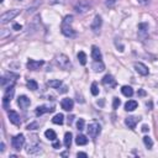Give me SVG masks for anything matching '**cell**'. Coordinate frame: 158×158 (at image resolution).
I'll return each mask as SVG.
<instances>
[{"label": "cell", "instance_id": "cell-1", "mask_svg": "<svg viewBox=\"0 0 158 158\" xmlns=\"http://www.w3.org/2000/svg\"><path fill=\"white\" fill-rule=\"evenodd\" d=\"M72 24H73V16L72 15H67L61 24V31L65 37H69V38L75 37V31L72 27Z\"/></svg>", "mask_w": 158, "mask_h": 158}, {"label": "cell", "instance_id": "cell-2", "mask_svg": "<svg viewBox=\"0 0 158 158\" xmlns=\"http://www.w3.org/2000/svg\"><path fill=\"white\" fill-rule=\"evenodd\" d=\"M19 78V74H15L12 72H8L2 77V87L6 88V87H14L16 79Z\"/></svg>", "mask_w": 158, "mask_h": 158}, {"label": "cell", "instance_id": "cell-3", "mask_svg": "<svg viewBox=\"0 0 158 158\" xmlns=\"http://www.w3.org/2000/svg\"><path fill=\"white\" fill-rule=\"evenodd\" d=\"M56 63H57V65H58L59 68H62V69H64V71L69 69L71 65H72L71 59H69L67 56H65V55H58V56L56 57Z\"/></svg>", "mask_w": 158, "mask_h": 158}, {"label": "cell", "instance_id": "cell-4", "mask_svg": "<svg viewBox=\"0 0 158 158\" xmlns=\"http://www.w3.org/2000/svg\"><path fill=\"white\" fill-rule=\"evenodd\" d=\"M19 14H20V10H17V9L9 10V11L4 12V14L0 16V22H2L3 25H5V24H8L10 20H12L14 17H16Z\"/></svg>", "mask_w": 158, "mask_h": 158}, {"label": "cell", "instance_id": "cell-5", "mask_svg": "<svg viewBox=\"0 0 158 158\" xmlns=\"http://www.w3.org/2000/svg\"><path fill=\"white\" fill-rule=\"evenodd\" d=\"M87 130H88V135H89L91 138H93V140H95V138L99 136V134H100L101 127H100V125H99L98 122H90Z\"/></svg>", "mask_w": 158, "mask_h": 158}, {"label": "cell", "instance_id": "cell-6", "mask_svg": "<svg viewBox=\"0 0 158 158\" xmlns=\"http://www.w3.org/2000/svg\"><path fill=\"white\" fill-rule=\"evenodd\" d=\"M91 8V4L87 0H79V2L74 5V10L78 12V14H84L89 9Z\"/></svg>", "mask_w": 158, "mask_h": 158}, {"label": "cell", "instance_id": "cell-7", "mask_svg": "<svg viewBox=\"0 0 158 158\" xmlns=\"http://www.w3.org/2000/svg\"><path fill=\"white\" fill-rule=\"evenodd\" d=\"M11 144H12V148L14 150L20 151L22 148V146L25 144V136L22 134H19V135L14 136L12 140H11Z\"/></svg>", "mask_w": 158, "mask_h": 158}, {"label": "cell", "instance_id": "cell-8", "mask_svg": "<svg viewBox=\"0 0 158 158\" xmlns=\"http://www.w3.org/2000/svg\"><path fill=\"white\" fill-rule=\"evenodd\" d=\"M14 93H15L14 87H8L5 94H4V96H3V106H4V109H8V108H9V104H10V101H11L12 96H14Z\"/></svg>", "mask_w": 158, "mask_h": 158}, {"label": "cell", "instance_id": "cell-9", "mask_svg": "<svg viewBox=\"0 0 158 158\" xmlns=\"http://www.w3.org/2000/svg\"><path fill=\"white\" fill-rule=\"evenodd\" d=\"M101 25H103V20H101V16L100 15H96L90 25V30L93 31L95 35H99L100 33V29H101Z\"/></svg>", "mask_w": 158, "mask_h": 158}, {"label": "cell", "instance_id": "cell-10", "mask_svg": "<svg viewBox=\"0 0 158 158\" xmlns=\"http://www.w3.org/2000/svg\"><path fill=\"white\" fill-rule=\"evenodd\" d=\"M45 64L43 61H35V59H29L27 61V69L29 71H37L42 67V65Z\"/></svg>", "mask_w": 158, "mask_h": 158}, {"label": "cell", "instance_id": "cell-11", "mask_svg": "<svg viewBox=\"0 0 158 158\" xmlns=\"http://www.w3.org/2000/svg\"><path fill=\"white\" fill-rule=\"evenodd\" d=\"M147 33H148V24H146V22L138 24V36L141 38V41H143V40L147 37Z\"/></svg>", "mask_w": 158, "mask_h": 158}, {"label": "cell", "instance_id": "cell-12", "mask_svg": "<svg viewBox=\"0 0 158 158\" xmlns=\"http://www.w3.org/2000/svg\"><path fill=\"white\" fill-rule=\"evenodd\" d=\"M101 83L105 85V87H109V88H115L116 87V79L111 75V74H106L104 78H103V81Z\"/></svg>", "mask_w": 158, "mask_h": 158}, {"label": "cell", "instance_id": "cell-13", "mask_svg": "<svg viewBox=\"0 0 158 158\" xmlns=\"http://www.w3.org/2000/svg\"><path fill=\"white\" fill-rule=\"evenodd\" d=\"M8 116H9V120H10L11 124H14V125H16V126H19V125L21 124L20 115H19L16 111H14V110L8 111Z\"/></svg>", "mask_w": 158, "mask_h": 158}, {"label": "cell", "instance_id": "cell-14", "mask_svg": "<svg viewBox=\"0 0 158 158\" xmlns=\"http://www.w3.org/2000/svg\"><path fill=\"white\" fill-rule=\"evenodd\" d=\"M61 106L63 110L65 111H71L73 110V106H74V103H73V99H69V98H65L61 101Z\"/></svg>", "mask_w": 158, "mask_h": 158}, {"label": "cell", "instance_id": "cell-15", "mask_svg": "<svg viewBox=\"0 0 158 158\" xmlns=\"http://www.w3.org/2000/svg\"><path fill=\"white\" fill-rule=\"evenodd\" d=\"M138 121H140V117H135V116H128V117L125 118L126 126H127L128 128H131V130H134V128L136 127V125H137Z\"/></svg>", "mask_w": 158, "mask_h": 158}, {"label": "cell", "instance_id": "cell-16", "mask_svg": "<svg viewBox=\"0 0 158 158\" xmlns=\"http://www.w3.org/2000/svg\"><path fill=\"white\" fill-rule=\"evenodd\" d=\"M17 104L21 109H27L31 104V100L26 96V95H20L19 99H17Z\"/></svg>", "mask_w": 158, "mask_h": 158}, {"label": "cell", "instance_id": "cell-17", "mask_svg": "<svg viewBox=\"0 0 158 158\" xmlns=\"http://www.w3.org/2000/svg\"><path fill=\"white\" fill-rule=\"evenodd\" d=\"M135 69H136V72H137L138 74H141V75H148V68H147L143 63H140V62L135 63Z\"/></svg>", "mask_w": 158, "mask_h": 158}, {"label": "cell", "instance_id": "cell-18", "mask_svg": "<svg viewBox=\"0 0 158 158\" xmlns=\"http://www.w3.org/2000/svg\"><path fill=\"white\" fill-rule=\"evenodd\" d=\"M91 57H93V59H94L95 62H100V61L103 59V55H101L99 47H96V46L91 47Z\"/></svg>", "mask_w": 158, "mask_h": 158}, {"label": "cell", "instance_id": "cell-19", "mask_svg": "<svg viewBox=\"0 0 158 158\" xmlns=\"http://www.w3.org/2000/svg\"><path fill=\"white\" fill-rule=\"evenodd\" d=\"M52 111H55V109L53 108H48V106H46V105H41V106L36 108V115L37 116H41V115H43L46 112H52Z\"/></svg>", "mask_w": 158, "mask_h": 158}, {"label": "cell", "instance_id": "cell-20", "mask_svg": "<svg viewBox=\"0 0 158 158\" xmlns=\"http://www.w3.org/2000/svg\"><path fill=\"white\" fill-rule=\"evenodd\" d=\"M137 101L136 100H128L126 104H125V110L126 111H134L135 109H137Z\"/></svg>", "mask_w": 158, "mask_h": 158}, {"label": "cell", "instance_id": "cell-21", "mask_svg": "<svg viewBox=\"0 0 158 158\" xmlns=\"http://www.w3.org/2000/svg\"><path fill=\"white\" fill-rule=\"evenodd\" d=\"M38 22H40V16L37 15V16H35V19L31 21V24H29V32H30V30H32V32L37 31V29H38Z\"/></svg>", "mask_w": 158, "mask_h": 158}, {"label": "cell", "instance_id": "cell-22", "mask_svg": "<svg viewBox=\"0 0 158 158\" xmlns=\"http://www.w3.org/2000/svg\"><path fill=\"white\" fill-rule=\"evenodd\" d=\"M91 68L94 69L95 73H99V72H103V71L105 69V65H104L103 61H100V62H95V61H94L93 65H91Z\"/></svg>", "mask_w": 158, "mask_h": 158}, {"label": "cell", "instance_id": "cell-23", "mask_svg": "<svg viewBox=\"0 0 158 158\" xmlns=\"http://www.w3.org/2000/svg\"><path fill=\"white\" fill-rule=\"evenodd\" d=\"M26 152L29 154H36L38 152H41V147H40V144H31V146L27 147Z\"/></svg>", "mask_w": 158, "mask_h": 158}, {"label": "cell", "instance_id": "cell-24", "mask_svg": "<svg viewBox=\"0 0 158 158\" xmlns=\"http://www.w3.org/2000/svg\"><path fill=\"white\" fill-rule=\"evenodd\" d=\"M121 91H122V94L125 96H127V98H131V96L134 95V89L131 88V87H128V85H124L121 88Z\"/></svg>", "mask_w": 158, "mask_h": 158}, {"label": "cell", "instance_id": "cell-25", "mask_svg": "<svg viewBox=\"0 0 158 158\" xmlns=\"http://www.w3.org/2000/svg\"><path fill=\"white\" fill-rule=\"evenodd\" d=\"M75 142H77L78 146H85L88 143V138L84 135H78L77 138H75Z\"/></svg>", "mask_w": 158, "mask_h": 158}, {"label": "cell", "instance_id": "cell-26", "mask_svg": "<svg viewBox=\"0 0 158 158\" xmlns=\"http://www.w3.org/2000/svg\"><path fill=\"white\" fill-rule=\"evenodd\" d=\"M47 85L51 87V88L58 89L59 87H62V82L59 81V79H53V81H48V82H47Z\"/></svg>", "mask_w": 158, "mask_h": 158}, {"label": "cell", "instance_id": "cell-27", "mask_svg": "<svg viewBox=\"0 0 158 158\" xmlns=\"http://www.w3.org/2000/svg\"><path fill=\"white\" fill-rule=\"evenodd\" d=\"M63 121H64V116H63V114H57V115H55L53 118H52V122L56 124V125H62Z\"/></svg>", "mask_w": 158, "mask_h": 158}, {"label": "cell", "instance_id": "cell-28", "mask_svg": "<svg viewBox=\"0 0 158 158\" xmlns=\"http://www.w3.org/2000/svg\"><path fill=\"white\" fill-rule=\"evenodd\" d=\"M45 136H46V138H48L49 141H56L57 140V135H56V132L53 130H47L46 132H45Z\"/></svg>", "mask_w": 158, "mask_h": 158}, {"label": "cell", "instance_id": "cell-29", "mask_svg": "<svg viewBox=\"0 0 158 158\" xmlns=\"http://www.w3.org/2000/svg\"><path fill=\"white\" fill-rule=\"evenodd\" d=\"M71 144H72V134L65 132V135H64V146L67 148H71Z\"/></svg>", "mask_w": 158, "mask_h": 158}, {"label": "cell", "instance_id": "cell-30", "mask_svg": "<svg viewBox=\"0 0 158 158\" xmlns=\"http://www.w3.org/2000/svg\"><path fill=\"white\" fill-rule=\"evenodd\" d=\"M77 57H78V61H79V63H81L82 65H85V64H87V55L84 53L83 51H81V52H79Z\"/></svg>", "mask_w": 158, "mask_h": 158}, {"label": "cell", "instance_id": "cell-31", "mask_svg": "<svg viewBox=\"0 0 158 158\" xmlns=\"http://www.w3.org/2000/svg\"><path fill=\"white\" fill-rule=\"evenodd\" d=\"M143 143L146 144V147H147L148 150H151V148L153 147V141H152V138H151L150 136H144V137H143Z\"/></svg>", "mask_w": 158, "mask_h": 158}, {"label": "cell", "instance_id": "cell-32", "mask_svg": "<svg viewBox=\"0 0 158 158\" xmlns=\"http://www.w3.org/2000/svg\"><path fill=\"white\" fill-rule=\"evenodd\" d=\"M27 88L30 89V90H37L38 89V84H37V82H35V81H32V79H30V81H27Z\"/></svg>", "mask_w": 158, "mask_h": 158}, {"label": "cell", "instance_id": "cell-33", "mask_svg": "<svg viewBox=\"0 0 158 158\" xmlns=\"http://www.w3.org/2000/svg\"><path fill=\"white\" fill-rule=\"evenodd\" d=\"M90 91H91V94H93L94 96H96L99 94V88H98V84L96 83H93L90 87Z\"/></svg>", "mask_w": 158, "mask_h": 158}, {"label": "cell", "instance_id": "cell-34", "mask_svg": "<svg viewBox=\"0 0 158 158\" xmlns=\"http://www.w3.org/2000/svg\"><path fill=\"white\" fill-rule=\"evenodd\" d=\"M84 125H85V122H84L83 118H79V120L77 121V128L79 131H83L84 130Z\"/></svg>", "mask_w": 158, "mask_h": 158}, {"label": "cell", "instance_id": "cell-35", "mask_svg": "<svg viewBox=\"0 0 158 158\" xmlns=\"http://www.w3.org/2000/svg\"><path fill=\"white\" fill-rule=\"evenodd\" d=\"M120 104H121V101H120V99L118 98H114V101H112V108L116 110L118 106H120Z\"/></svg>", "mask_w": 158, "mask_h": 158}, {"label": "cell", "instance_id": "cell-36", "mask_svg": "<svg viewBox=\"0 0 158 158\" xmlns=\"http://www.w3.org/2000/svg\"><path fill=\"white\" fill-rule=\"evenodd\" d=\"M116 2H117V0H105V5H106L108 8H112L115 4H116Z\"/></svg>", "mask_w": 158, "mask_h": 158}, {"label": "cell", "instance_id": "cell-37", "mask_svg": "<svg viewBox=\"0 0 158 158\" xmlns=\"http://www.w3.org/2000/svg\"><path fill=\"white\" fill-rule=\"evenodd\" d=\"M38 127V124L37 122H32L30 125H27V130H36Z\"/></svg>", "mask_w": 158, "mask_h": 158}, {"label": "cell", "instance_id": "cell-38", "mask_svg": "<svg viewBox=\"0 0 158 158\" xmlns=\"http://www.w3.org/2000/svg\"><path fill=\"white\" fill-rule=\"evenodd\" d=\"M57 90H58V93H67V88L65 87H59Z\"/></svg>", "mask_w": 158, "mask_h": 158}, {"label": "cell", "instance_id": "cell-39", "mask_svg": "<svg viewBox=\"0 0 158 158\" xmlns=\"http://www.w3.org/2000/svg\"><path fill=\"white\" fill-rule=\"evenodd\" d=\"M73 120H74V115H71V116H68V120H67L68 125H72V124H73Z\"/></svg>", "mask_w": 158, "mask_h": 158}, {"label": "cell", "instance_id": "cell-40", "mask_svg": "<svg viewBox=\"0 0 158 158\" xmlns=\"http://www.w3.org/2000/svg\"><path fill=\"white\" fill-rule=\"evenodd\" d=\"M52 147L56 148V150H57V148H61V143H59L58 141H55V142H53V146H52Z\"/></svg>", "mask_w": 158, "mask_h": 158}, {"label": "cell", "instance_id": "cell-41", "mask_svg": "<svg viewBox=\"0 0 158 158\" xmlns=\"http://www.w3.org/2000/svg\"><path fill=\"white\" fill-rule=\"evenodd\" d=\"M12 29L16 30V31H19V30H21V29H22V26H21V25H19V24H15V25H14V27H12Z\"/></svg>", "mask_w": 158, "mask_h": 158}, {"label": "cell", "instance_id": "cell-42", "mask_svg": "<svg viewBox=\"0 0 158 158\" xmlns=\"http://www.w3.org/2000/svg\"><path fill=\"white\" fill-rule=\"evenodd\" d=\"M142 131H143V132H148V131H150V127H148L147 125H143V126H142Z\"/></svg>", "mask_w": 158, "mask_h": 158}, {"label": "cell", "instance_id": "cell-43", "mask_svg": "<svg viewBox=\"0 0 158 158\" xmlns=\"http://www.w3.org/2000/svg\"><path fill=\"white\" fill-rule=\"evenodd\" d=\"M77 157H88V154L84 153V152H78V153H77Z\"/></svg>", "mask_w": 158, "mask_h": 158}, {"label": "cell", "instance_id": "cell-44", "mask_svg": "<svg viewBox=\"0 0 158 158\" xmlns=\"http://www.w3.org/2000/svg\"><path fill=\"white\" fill-rule=\"evenodd\" d=\"M137 94H138L140 96H144V95H146V93H144V90H142V89H141V90H138V93H137Z\"/></svg>", "mask_w": 158, "mask_h": 158}, {"label": "cell", "instance_id": "cell-45", "mask_svg": "<svg viewBox=\"0 0 158 158\" xmlns=\"http://www.w3.org/2000/svg\"><path fill=\"white\" fill-rule=\"evenodd\" d=\"M5 151V143L2 142V146H0V152H4Z\"/></svg>", "mask_w": 158, "mask_h": 158}, {"label": "cell", "instance_id": "cell-46", "mask_svg": "<svg viewBox=\"0 0 158 158\" xmlns=\"http://www.w3.org/2000/svg\"><path fill=\"white\" fill-rule=\"evenodd\" d=\"M138 2H140L141 4H146V3H147V0H138Z\"/></svg>", "mask_w": 158, "mask_h": 158}, {"label": "cell", "instance_id": "cell-47", "mask_svg": "<svg viewBox=\"0 0 158 158\" xmlns=\"http://www.w3.org/2000/svg\"><path fill=\"white\" fill-rule=\"evenodd\" d=\"M3 2H4V0H0V3H3Z\"/></svg>", "mask_w": 158, "mask_h": 158}, {"label": "cell", "instance_id": "cell-48", "mask_svg": "<svg viewBox=\"0 0 158 158\" xmlns=\"http://www.w3.org/2000/svg\"><path fill=\"white\" fill-rule=\"evenodd\" d=\"M17 2H22V0H17Z\"/></svg>", "mask_w": 158, "mask_h": 158}]
</instances>
